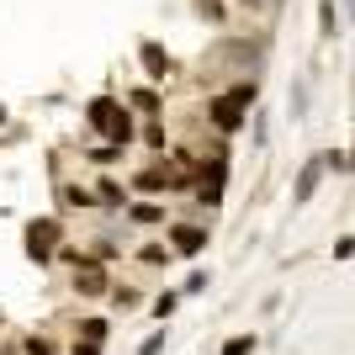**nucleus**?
<instances>
[{
    "mask_svg": "<svg viewBox=\"0 0 355 355\" xmlns=\"http://www.w3.org/2000/svg\"><path fill=\"white\" fill-rule=\"evenodd\" d=\"M254 101H260V80H228L223 90H212L207 96V133L212 138H239L244 128H250V112H254Z\"/></svg>",
    "mask_w": 355,
    "mask_h": 355,
    "instance_id": "f257e3e1",
    "label": "nucleus"
},
{
    "mask_svg": "<svg viewBox=\"0 0 355 355\" xmlns=\"http://www.w3.org/2000/svg\"><path fill=\"white\" fill-rule=\"evenodd\" d=\"M80 122H85L90 133L101 138V144H117V148H133L138 144V117L122 106L117 90H101V96H90L80 106Z\"/></svg>",
    "mask_w": 355,
    "mask_h": 355,
    "instance_id": "f03ea898",
    "label": "nucleus"
},
{
    "mask_svg": "<svg viewBox=\"0 0 355 355\" xmlns=\"http://www.w3.org/2000/svg\"><path fill=\"white\" fill-rule=\"evenodd\" d=\"M21 244H27V260L32 266H53V254H59V244H69V228H64L59 212H37V218L21 223Z\"/></svg>",
    "mask_w": 355,
    "mask_h": 355,
    "instance_id": "7ed1b4c3",
    "label": "nucleus"
},
{
    "mask_svg": "<svg viewBox=\"0 0 355 355\" xmlns=\"http://www.w3.org/2000/svg\"><path fill=\"white\" fill-rule=\"evenodd\" d=\"M128 191H133V202H164V196L175 191V159L170 154H159V159H144L128 170Z\"/></svg>",
    "mask_w": 355,
    "mask_h": 355,
    "instance_id": "20e7f679",
    "label": "nucleus"
},
{
    "mask_svg": "<svg viewBox=\"0 0 355 355\" xmlns=\"http://www.w3.org/2000/svg\"><path fill=\"white\" fill-rule=\"evenodd\" d=\"M164 244L175 260H196V254H207L212 244V223L207 218H170L164 223Z\"/></svg>",
    "mask_w": 355,
    "mask_h": 355,
    "instance_id": "39448f33",
    "label": "nucleus"
},
{
    "mask_svg": "<svg viewBox=\"0 0 355 355\" xmlns=\"http://www.w3.org/2000/svg\"><path fill=\"white\" fill-rule=\"evenodd\" d=\"M64 286H69V297H80V302H106L112 286H117V276H112V266H101V260H85V266H74L69 276H64Z\"/></svg>",
    "mask_w": 355,
    "mask_h": 355,
    "instance_id": "423d86ee",
    "label": "nucleus"
},
{
    "mask_svg": "<svg viewBox=\"0 0 355 355\" xmlns=\"http://www.w3.org/2000/svg\"><path fill=\"white\" fill-rule=\"evenodd\" d=\"M138 69H144V85H159V90L170 85V80H180V59L159 37H144V43H138Z\"/></svg>",
    "mask_w": 355,
    "mask_h": 355,
    "instance_id": "0eeeda50",
    "label": "nucleus"
},
{
    "mask_svg": "<svg viewBox=\"0 0 355 355\" xmlns=\"http://www.w3.org/2000/svg\"><path fill=\"white\" fill-rule=\"evenodd\" d=\"M53 212H59V218H74V212H80V218H85V212H101V207H96L90 180H69L59 170V175H53Z\"/></svg>",
    "mask_w": 355,
    "mask_h": 355,
    "instance_id": "6e6552de",
    "label": "nucleus"
},
{
    "mask_svg": "<svg viewBox=\"0 0 355 355\" xmlns=\"http://www.w3.org/2000/svg\"><path fill=\"white\" fill-rule=\"evenodd\" d=\"M90 191H96V207H101L106 218L122 223V212H128V202H133L128 180H117V175H96V180H90Z\"/></svg>",
    "mask_w": 355,
    "mask_h": 355,
    "instance_id": "1a4fd4ad",
    "label": "nucleus"
},
{
    "mask_svg": "<svg viewBox=\"0 0 355 355\" xmlns=\"http://www.w3.org/2000/svg\"><path fill=\"white\" fill-rule=\"evenodd\" d=\"M117 96H122V106H128L138 122L164 117V90H159V85H144V80H138V85H122Z\"/></svg>",
    "mask_w": 355,
    "mask_h": 355,
    "instance_id": "9d476101",
    "label": "nucleus"
},
{
    "mask_svg": "<svg viewBox=\"0 0 355 355\" xmlns=\"http://www.w3.org/2000/svg\"><path fill=\"white\" fill-rule=\"evenodd\" d=\"M324 175H329L324 154H313V159H302V170H297V180H292V207H308L313 196H318V186H324Z\"/></svg>",
    "mask_w": 355,
    "mask_h": 355,
    "instance_id": "9b49d317",
    "label": "nucleus"
},
{
    "mask_svg": "<svg viewBox=\"0 0 355 355\" xmlns=\"http://www.w3.org/2000/svg\"><path fill=\"white\" fill-rule=\"evenodd\" d=\"M138 148H144L148 159L170 154V148H175V133H170V122H164V117H148V122H138Z\"/></svg>",
    "mask_w": 355,
    "mask_h": 355,
    "instance_id": "f8f14e48",
    "label": "nucleus"
},
{
    "mask_svg": "<svg viewBox=\"0 0 355 355\" xmlns=\"http://www.w3.org/2000/svg\"><path fill=\"white\" fill-rule=\"evenodd\" d=\"M128 260H133L138 270H170V266H175V254H170L164 239H138L133 250H128Z\"/></svg>",
    "mask_w": 355,
    "mask_h": 355,
    "instance_id": "ddd939ff",
    "label": "nucleus"
},
{
    "mask_svg": "<svg viewBox=\"0 0 355 355\" xmlns=\"http://www.w3.org/2000/svg\"><path fill=\"white\" fill-rule=\"evenodd\" d=\"M170 218H175V212L164 207V202H128V212H122V228H164Z\"/></svg>",
    "mask_w": 355,
    "mask_h": 355,
    "instance_id": "4468645a",
    "label": "nucleus"
},
{
    "mask_svg": "<svg viewBox=\"0 0 355 355\" xmlns=\"http://www.w3.org/2000/svg\"><path fill=\"white\" fill-rule=\"evenodd\" d=\"M69 340H85V345H101L106 350V340H112V318H101V313H80L69 324Z\"/></svg>",
    "mask_w": 355,
    "mask_h": 355,
    "instance_id": "2eb2a0df",
    "label": "nucleus"
},
{
    "mask_svg": "<svg viewBox=\"0 0 355 355\" xmlns=\"http://www.w3.org/2000/svg\"><path fill=\"white\" fill-rule=\"evenodd\" d=\"M80 159H85L90 170L112 175V170H117V164L128 159V148H117V144H101V138H96V144H85V148H80Z\"/></svg>",
    "mask_w": 355,
    "mask_h": 355,
    "instance_id": "dca6fc26",
    "label": "nucleus"
},
{
    "mask_svg": "<svg viewBox=\"0 0 355 355\" xmlns=\"http://www.w3.org/2000/svg\"><path fill=\"white\" fill-rule=\"evenodd\" d=\"M16 355H64V340L53 329H32V334L16 340Z\"/></svg>",
    "mask_w": 355,
    "mask_h": 355,
    "instance_id": "f3484780",
    "label": "nucleus"
},
{
    "mask_svg": "<svg viewBox=\"0 0 355 355\" xmlns=\"http://www.w3.org/2000/svg\"><path fill=\"white\" fill-rule=\"evenodd\" d=\"M106 308H112V313H138V308H148V292H144V286H112V297H106Z\"/></svg>",
    "mask_w": 355,
    "mask_h": 355,
    "instance_id": "a211bd4d",
    "label": "nucleus"
},
{
    "mask_svg": "<svg viewBox=\"0 0 355 355\" xmlns=\"http://www.w3.org/2000/svg\"><path fill=\"white\" fill-rule=\"evenodd\" d=\"M340 32H345V16H340V6H334V0H318V37H329V43H334Z\"/></svg>",
    "mask_w": 355,
    "mask_h": 355,
    "instance_id": "6ab92c4d",
    "label": "nucleus"
},
{
    "mask_svg": "<svg viewBox=\"0 0 355 355\" xmlns=\"http://www.w3.org/2000/svg\"><path fill=\"white\" fill-rule=\"evenodd\" d=\"M254 350H260V334H254V329H239V334H228V340H223L218 355H254Z\"/></svg>",
    "mask_w": 355,
    "mask_h": 355,
    "instance_id": "aec40b11",
    "label": "nucleus"
},
{
    "mask_svg": "<svg viewBox=\"0 0 355 355\" xmlns=\"http://www.w3.org/2000/svg\"><path fill=\"white\" fill-rule=\"evenodd\" d=\"M286 112H292V122L308 117V80H292V90H286Z\"/></svg>",
    "mask_w": 355,
    "mask_h": 355,
    "instance_id": "412c9836",
    "label": "nucleus"
},
{
    "mask_svg": "<svg viewBox=\"0 0 355 355\" xmlns=\"http://www.w3.org/2000/svg\"><path fill=\"white\" fill-rule=\"evenodd\" d=\"M175 308H180V292H154V297H148V313H154L159 324H164V318H170Z\"/></svg>",
    "mask_w": 355,
    "mask_h": 355,
    "instance_id": "4be33fe9",
    "label": "nucleus"
},
{
    "mask_svg": "<svg viewBox=\"0 0 355 355\" xmlns=\"http://www.w3.org/2000/svg\"><path fill=\"white\" fill-rule=\"evenodd\" d=\"M196 16L212 21V27H228V6H223V0H196Z\"/></svg>",
    "mask_w": 355,
    "mask_h": 355,
    "instance_id": "5701e85b",
    "label": "nucleus"
},
{
    "mask_svg": "<svg viewBox=\"0 0 355 355\" xmlns=\"http://www.w3.org/2000/svg\"><path fill=\"white\" fill-rule=\"evenodd\" d=\"M207 286H212V270H191V276L180 282V297H202Z\"/></svg>",
    "mask_w": 355,
    "mask_h": 355,
    "instance_id": "b1692460",
    "label": "nucleus"
},
{
    "mask_svg": "<svg viewBox=\"0 0 355 355\" xmlns=\"http://www.w3.org/2000/svg\"><path fill=\"white\" fill-rule=\"evenodd\" d=\"M164 345H170V329H154V334L138 345V355H164Z\"/></svg>",
    "mask_w": 355,
    "mask_h": 355,
    "instance_id": "393cba45",
    "label": "nucleus"
},
{
    "mask_svg": "<svg viewBox=\"0 0 355 355\" xmlns=\"http://www.w3.org/2000/svg\"><path fill=\"white\" fill-rule=\"evenodd\" d=\"M250 133H254V144H266V138H270V122H266V112H250Z\"/></svg>",
    "mask_w": 355,
    "mask_h": 355,
    "instance_id": "a878e982",
    "label": "nucleus"
},
{
    "mask_svg": "<svg viewBox=\"0 0 355 355\" xmlns=\"http://www.w3.org/2000/svg\"><path fill=\"white\" fill-rule=\"evenodd\" d=\"M334 260H355V234H340V239H334Z\"/></svg>",
    "mask_w": 355,
    "mask_h": 355,
    "instance_id": "bb28decb",
    "label": "nucleus"
},
{
    "mask_svg": "<svg viewBox=\"0 0 355 355\" xmlns=\"http://www.w3.org/2000/svg\"><path fill=\"white\" fill-rule=\"evenodd\" d=\"M64 355H106V350H101V345H85V340H69Z\"/></svg>",
    "mask_w": 355,
    "mask_h": 355,
    "instance_id": "cd10ccee",
    "label": "nucleus"
},
{
    "mask_svg": "<svg viewBox=\"0 0 355 355\" xmlns=\"http://www.w3.org/2000/svg\"><path fill=\"white\" fill-rule=\"evenodd\" d=\"M6 128H11V106L0 101V133H6Z\"/></svg>",
    "mask_w": 355,
    "mask_h": 355,
    "instance_id": "c85d7f7f",
    "label": "nucleus"
},
{
    "mask_svg": "<svg viewBox=\"0 0 355 355\" xmlns=\"http://www.w3.org/2000/svg\"><path fill=\"white\" fill-rule=\"evenodd\" d=\"M345 170H355V138H350V148H345Z\"/></svg>",
    "mask_w": 355,
    "mask_h": 355,
    "instance_id": "c756f323",
    "label": "nucleus"
},
{
    "mask_svg": "<svg viewBox=\"0 0 355 355\" xmlns=\"http://www.w3.org/2000/svg\"><path fill=\"white\" fill-rule=\"evenodd\" d=\"M282 6H286V0H270V11H282Z\"/></svg>",
    "mask_w": 355,
    "mask_h": 355,
    "instance_id": "7c9ffc66",
    "label": "nucleus"
},
{
    "mask_svg": "<svg viewBox=\"0 0 355 355\" xmlns=\"http://www.w3.org/2000/svg\"><path fill=\"white\" fill-rule=\"evenodd\" d=\"M0 329H6V313H0Z\"/></svg>",
    "mask_w": 355,
    "mask_h": 355,
    "instance_id": "2f4dec72",
    "label": "nucleus"
}]
</instances>
